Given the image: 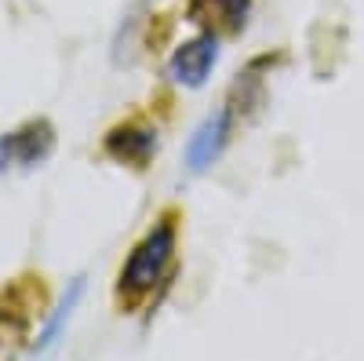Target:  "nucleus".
Returning a JSON list of instances; mask_svg holds the SVG:
<instances>
[{
    "label": "nucleus",
    "mask_w": 364,
    "mask_h": 361,
    "mask_svg": "<svg viewBox=\"0 0 364 361\" xmlns=\"http://www.w3.org/2000/svg\"><path fill=\"white\" fill-rule=\"evenodd\" d=\"M226 139H230V110L223 106L219 113H211L204 125L193 132V139H190V146H186V168H190L193 175H200L204 168H211V164L219 161Z\"/></svg>",
    "instance_id": "nucleus-5"
},
{
    "label": "nucleus",
    "mask_w": 364,
    "mask_h": 361,
    "mask_svg": "<svg viewBox=\"0 0 364 361\" xmlns=\"http://www.w3.org/2000/svg\"><path fill=\"white\" fill-rule=\"evenodd\" d=\"M252 11V0H193L190 19L204 22L208 33H237Z\"/></svg>",
    "instance_id": "nucleus-6"
},
{
    "label": "nucleus",
    "mask_w": 364,
    "mask_h": 361,
    "mask_svg": "<svg viewBox=\"0 0 364 361\" xmlns=\"http://www.w3.org/2000/svg\"><path fill=\"white\" fill-rule=\"evenodd\" d=\"M84 288H87V278L84 274H77L73 281H70V288H66V295L58 299V307L51 310V318L44 321V328L37 333V354H48L55 343H58V336L66 333V325H70V318H73V310L80 307V299H84Z\"/></svg>",
    "instance_id": "nucleus-7"
},
{
    "label": "nucleus",
    "mask_w": 364,
    "mask_h": 361,
    "mask_svg": "<svg viewBox=\"0 0 364 361\" xmlns=\"http://www.w3.org/2000/svg\"><path fill=\"white\" fill-rule=\"evenodd\" d=\"M175 248H178V216L164 212L154 226L146 230V237L132 248L128 263L120 266L117 292H120V299H124L128 307L142 303L157 285L168 281L171 266H175Z\"/></svg>",
    "instance_id": "nucleus-1"
},
{
    "label": "nucleus",
    "mask_w": 364,
    "mask_h": 361,
    "mask_svg": "<svg viewBox=\"0 0 364 361\" xmlns=\"http://www.w3.org/2000/svg\"><path fill=\"white\" fill-rule=\"evenodd\" d=\"M219 63V33H200L186 44H178L168 58V77L182 88H200Z\"/></svg>",
    "instance_id": "nucleus-3"
},
{
    "label": "nucleus",
    "mask_w": 364,
    "mask_h": 361,
    "mask_svg": "<svg viewBox=\"0 0 364 361\" xmlns=\"http://www.w3.org/2000/svg\"><path fill=\"white\" fill-rule=\"evenodd\" d=\"M102 150H106V157H113V161H120V164L146 168L149 157L157 154V128L146 125L142 117H132V120H124V125L109 128Z\"/></svg>",
    "instance_id": "nucleus-4"
},
{
    "label": "nucleus",
    "mask_w": 364,
    "mask_h": 361,
    "mask_svg": "<svg viewBox=\"0 0 364 361\" xmlns=\"http://www.w3.org/2000/svg\"><path fill=\"white\" fill-rule=\"evenodd\" d=\"M26 321H29L26 303L11 299L8 288H4V295H0V361L18 357V347L26 340Z\"/></svg>",
    "instance_id": "nucleus-8"
},
{
    "label": "nucleus",
    "mask_w": 364,
    "mask_h": 361,
    "mask_svg": "<svg viewBox=\"0 0 364 361\" xmlns=\"http://www.w3.org/2000/svg\"><path fill=\"white\" fill-rule=\"evenodd\" d=\"M51 150H55V128L48 120H29V125L0 135V172L33 168V164L48 161Z\"/></svg>",
    "instance_id": "nucleus-2"
}]
</instances>
